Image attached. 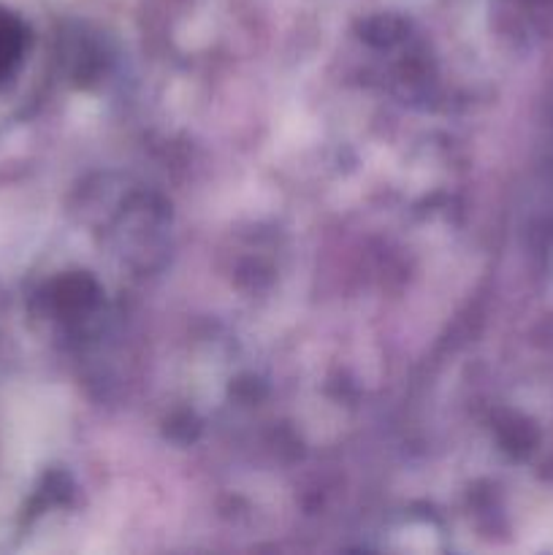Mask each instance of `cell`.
I'll list each match as a JSON object with an SVG mask.
<instances>
[{
	"label": "cell",
	"mask_w": 553,
	"mask_h": 555,
	"mask_svg": "<svg viewBox=\"0 0 553 555\" xmlns=\"http://www.w3.org/2000/svg\"><path fill=\"white\" fill-rule=\"evenodd\" d=\"M20 49H22L20 25H16L9 14L0 11V76L9 74L11 65H14L16 57H20Z\"/></svg>",
	"instance_id": "1"
}]
</instances>
